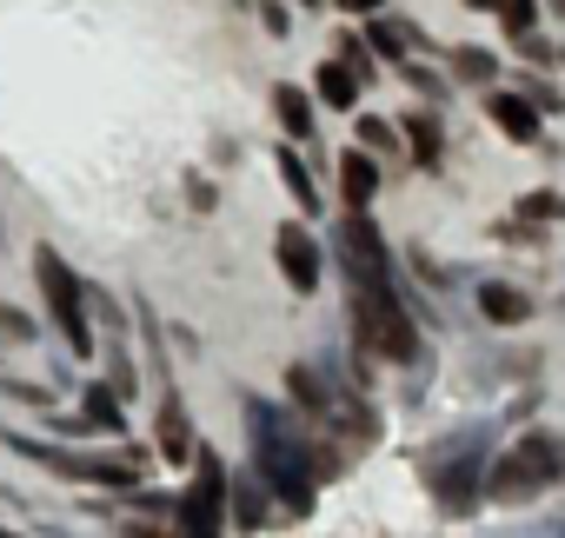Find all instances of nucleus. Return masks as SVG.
Returning <instances> with one entry per match:
<instances>
[{"label": "nucleus", "instance_id": "23", "mask_svg": "<svg viewBox=\"0 0 565 538\" xmlns=\"http://www.w3.org/2000/svg\"><path fill=\"white\" fill-rule=\"evenodd\" d=\"M399 140H406V133H393L380 114H366V120H360V147H366V153H393Z\"/></svg>", "mask_w": 565, "mask_h": 538}, {"label": "nucleus", "instance_id": "31", "mask_svg": "<svg viewBox=\"0 0 565 538\" xmlns=\"http://www.w3.org/2000/svg\"><path fill=\"white\" fill-rule=\"evenodd\" d=\"M552 306H558V313H565V280H558V300H552Z\"/></svg>", "mask_w": 565, "mask_h": 538}, {"label": "nucleus", "instance_id": "2", "mask_svg": "<svg viewBox=\"0 0 565 538\" xmlns=\"http://www.w3.org/2000/svg\"><path fill=\"white\" fill-rule=\"evenodd\" d=\"M558 478H565V439L539 426V432H519L505 452H492V465H486V498L525 505V498L552 492Z\"/></svg>", "mask_w": 565, "mask_h": 538}, {"label": "nucleus", "instance_id": "10", "mask_svg": "<svg viewBox=\"0 0 565 538\" xmlns=\"http://www.w3.org/2000/svg\"><path fill=\"white\" fill-rule=\"evenodd\" d=\"M486 120H492V127H499L505 140L532 147V140H539V120H545V114H539V107H532L525 94H499V87H486Z\"/></svg>", "mask_w": 565, "mask_h": 538}, {"label": "nucleus", "instance_id": "34", "mask_svg": "<svg viewBox=\"0 0 565 538\" xmlns=\"http://www.w3.org/2000/svg\"><path fill=\"white\" fill-rule=\"evenodd\" d=\"M552 538H565V525H552Z\"/></svg>", "mask_w": 565, "mask_h": 538}, {"label": "nucleus", "instance_id": "13", "mask_svg": "<svg viewBox=\"0 0 565 538\" xmlns=\"http://www.w3.org/2000/svg\"><path fill=\"white\" fill-rule=\"evenodd\" d=\"M479 313H486L492 326H525V320H532V300H525L519 287H505V280H486V287H479Z\"/></svg>", "mask_w": 565, "mask_h": 538}, {"label": "nucleus", "instance_id": "9", "mask_svg": "<svg viewBox=\"0 0 565 538\" xmlns=\"http://www.w3.org/2000/svg\"><path fill=\"white\" fill-rule=\"evenodd\" d=\"M273 259H279V273H287L294 293H320V246H313V233L300 219H287L273 233Z\"/></svg>", "mask_w": 565, "mask_h": 538}, {"label": "nucleus", "instance_id": "20", "mask_svg": "<svg viewBox=\"0 0 565 538\" xmlns=\"http://www.w3.org/2000/svg\"><path fill=\"white\" fill-rule=\"evenodd\" d=\"M87 419H94L100 432H127V412H120V392H114L107 379H100V386L87 392Z\"/></svg>", "mask_w": 565, "mask_h": 538}, {"label": "nucleus", "instance_id": "33", "mask_svg": "<svg viewBox=\"0 0 565 538\" xmlns=\"http://www.w3.org/2000/svg\"><path fill=\"white\" fill-rule=\"evenodd\" d=\"M519 538H552V531H519Z\"/></svg>", "mask_w": 565, "mask_h": 538}, {"label": "nucleus", "instance_id": "28", "mask_svg": "<svg viewBox=\"0 0 565 538\" xmlns=\"http://www.w3.org/2000/svg\"><path fill=\"white\" fill-rule=\"evenodd\" d=\"M333 8H340V14H380L386 0H333Z\"/></svg>", "mask_w": 565, "mask_h": 538}, {"label": "nucleus", "instance_id": "25", "mask_svg": "<svg viewBox=\"0 0 565 538\" xmlns=\"http://www.w3.org/2000/svg\"><path fill=\"white\" fill-rule=\"evenodd\" d=\"M340 61H347L360 80H373V47H366V41H340Z\"/></svg>", "mask_w": 565, "mask_h": 538}, {"label": "nucleus", "instance_id": "15", "mask_svg": "<svg viewBox=\"0 0 565 538\" xmlns=\"http://www.w3.org/2000/svg\"><path fill=\"white\" fill-rule=\"evenodd\" d=\"M340 186H347V206H373V193H380V166H373L366 147L340 153Z\"/></svg>", "mask_w": 565, "mask_h": 538}, {"label": "nucleus", "instance_id": "4", "mask_svg": "<svg viewBox=\"0 0 565 538\" xmlns=\"http://www.w3.org/2000/svg\"><path fill=\"white\" fill-rule=\"evenodd\" d=\"M34 280H41V293H47V313H54L67 353H74V359H94V300H87V287L74 280V266H67L54 246H34Z\"/></svg>", "mask_w": 565, "mask_h": 538}, {"label": "nucleus", "instance_id": "12", "mask_svg": "<svg viewBox=\"0 0 565 538\" xmlns=\"http://www.w3.org/2000/svg\"><path fill=\"white\" fill-rule=\"evenodd\" d=\"M406 147H413V166H426V173H439V160H446V133H439V114H406Z\"/></svg>", "mask_w": 565, "mask_h": 538}, {"label": "nucleus", "instance_id": "27", "mask_svg": "<svg viewBox=\"0 0 565 538\" xmlns=\"http://www.w3.org/2000/svg\"><path fill=\"white\" fill-rule=\"evenodd\" d=\"M233 492H239V525L253 531V525H259V512H266V505H259V485H253V478H239Z\"/></svg>", "mask_w": 565, "mask_h": 538}, {"label": "nucleus", "instance_id": "21", "mask_svg": "<svg viewBox=\"0 0 565 538\" xmlns=\"http://www.w3.org/2000/svg\"><path fill=\"white\" fill-rule=\"evenodd\" d=\"M366 47H373L380 61H393V67L406 61V34H399V28H386V21H373V28H366Z\"/></svg>", "mask_w": 565, "mask_h": 538}, {"label": "nucleus", "instance_id": "5", "mask_svg": "<svg viewBox=\"0 0 565 538\" xmlns=\"http://www.w3.org/2000/svg\"><path fill=\"white\" fill-rule=\"evenodd\" d=\"M353 326H360V346L393 366H406L419 353V326H413L399 287H353Z\"/></svg>", "mask_w": 565, "mask_h": 538}, {"label": "nucleus", "instance_id": "35", "mask_svg": "<svg viewBox=\"0 0 565 538\" xmlns=\"http://www.w3.org/2000/svg\"><path fill=\"white\" fill-rule=\"evenodd\" d=\"M0 538H21V531H0Z\"/></svg>", "mask_w": 565, "mask_h": 538}, {"label": "nucleus", "instance_id": "16", "mask_svg": "<svg viewBox=\"0 0 565 538\" xmlns=\"http://www.w3.org/2000/svg\"><path fill=\"white\" fill-rule=\"evenodd\" d=\"M273 114H279V127H287V140H307V133H313V100H307V87H294V80L273 87Z\"/></svg>", "mask_w": 565, "mask_h": 538}, {"label": "nucleus", "instance_id": "11", "mask_svg": "<svg viewBox=\"0 0 565 538\" xmlns=\"http://www.w3.org/2000/svg\"><path fill=\"white\" fill-rule=\"evenodd\" d=\"M313 87H320V100H327L333 114H353V107H360V87H366V80H360V74H353V67H347L340 54H333V61H320V80H313Z\"/></svg>", "mask_w": 565, "mask_h": 538}, {"label": "nucleus", "instance_id": "24", "mask_svg": "<svg viewBox=\"0 0 565 538\" xmlns=\"http://www.w3.org/2000/svg\"><path fill=\"white\" fill-rule=\"evenodd\" d=\"M0 333H8V340H21V346H28V340H34V320H28L21 306H8V300H0Z\"/></svg>", "mask_w": 565, "mask_h": 538}, {"label": "nucleus", "instance_id": "7", "mask_svg": "<svg viewBox=\"0 0 565 538\" xmlns=\"http://www.w3.org/2000/svg\"><path fill=\"white\" fill-rule=\"evenodd\" d=\"M226 498H233L226 465H220L213 452H200V459H193V485H186V498H180V538H220V531H226Z\"/></svg>", "mask_w": 565, "mask_h": 538}, {"label": "nucleus", "instance_id": "14", "mask_svg": "<svg viewBox=\"0 0 565 538\" xmlns=\"http://www.w3.org/2000/svg\"><path fill=\"white\" fill-rule=\"evenodd\" d=\"M160 459H167V465L200 459V452H193V419H186L180 399H160Z\"/></svg>", "mask_w": 565, "mask_h": 538}, {"label": "nucleus", "instance_id": "22", "mask_svg": "<svg viewBox=\"0 0 565 538\" xmlns=\"http://www.w3.org/2000/svg\"><path fill=\"white\" fill-rule=\"evenodd\" d=\"M499 21H505V34H532L539 28V0H499Z\"/></svg>", "mask_w": 565, "mask_h": 538}, {"label": "nucleus", "instance_id": "32", "mask_svg": "<svg viewBox=\"0 0 565 538\" xmlns=\"http://www.w3.org/2000/svg\"><path fill=\"white\" fill-rule=\"evenodd\" d=\"M552 14H558V21H565V0H552Z\"/></svg>", "mask_w": 565, "mask_h": 538}, {"label": "nucleus", "instance_id": "26", "mask_svg": "<svg viewBox=\"0 0 565 538\" xmlns=\"http://www.w3.org/2000/svg\"><path fill=\"white\" fill-rule=\"evenodd\" d=\"M525 100H532L539 114H565V94H558L552 80H532V87H525Z\"/></svg>", "mask_w": 565, "mask_h": 538}, {"label": "nucleus", "instance_id": "8", "mask_svg": "<svg viewBox=\"0 0 565 538\" xmlns=\"http://www.w3.org/2000/svg\"><path fill=\"white\" fill-rule=\"evenodd\" d=\"M14 452H28V459H41V465H54L61 478H87V485H107V492H140V459L127 452V459H81V452H61V445H41V439H21L14 432Z\"/></svg>", "mask_w": 565, "mask_h": 538}, {"label": "nucleus", "instance_id": "29", "mask_svg": "<svg viewBox=\"0 0 565 538\" xmlns=\"http://www.w3.org/2000/svg\"><path fill=\"white\" fill-rule=\"evenodd\" d=\"M127 538H167V531H153V525H134V531H127Z\"/></svg>", "mask_w": 565, "mask_h": 538}, {"label": "nucleus", "instance_id": "6", "mask_svg": "<svg viewBox=\"0 0 565 538\" xmlns=\"http://www.w3.org/2000/svg\"><path fill=\"white\" fill-rule=\"evenodd\" d=\"M340 273L353 287H393V252L366 206H347V219H340Z\"/></svg>", "mask_w": 565, "mask_h": 538}, {"label": "nucleus", "instance_id": "18", "mask_svg": "<svg viewBox=\"0 0 565 538\" xmlns=\"http://www.w3.org/2000/svg\"><path fill=\"white\" fill-rule=\"evenodd\" d=\"M273 166H279V180H287V193H294V206H300V213H320V186H313V173H307V160H300L294 147H279V160H273Z\"/></svg>", "mask_w": 565, "mask_h": 538}, {"label": "nucleus", "instance_id": "17", "mask_svg": "<svg viewBox=\"0 0 565 538\" xmlns=\"http://www.w3.org/2000/svg\"><path fill=\"white\" fill-rule=\"evenodd\" d=\"M512 219H519L525 233H539V226H558V219H565V193H552V186H532V193H519Z\"/></svg>", "mask_w": 565, "mask_h": 538}, {"label": "nucleus", "instance_id": "1", "mask_svg": "<svg viewBox=\"0 0 565 538\" xmlns=\"http://www.w3.org/2000/svg\"><path fill=\"white\" fill-rule=\"evenodd\" d=\"M246 445H253V472L259 485L287 505L294 518L313 512V492H320V465H313V445L300 432V419H287L266 399H246Z\"/></svg>", "mask_w": 565, "mask_h": 538}, {"label": "nucleus", "instance_id": "3", "mask_svg": "<svg viewBox=\"0 0 565 538\" xmlns=\"http://www.w3.org/2000/svg\"><path fill=\"white\" fill-rule=\"evenodd\" d=\"M486 426H466L452 445H439L433 452V465H426V485H433V498H439V512L446 518H466V512H479V498H486Z\"/></svg>", "mask_w": 565, "mask_h": 538}, {"label": "nucleus", "instance_id": "30", "mask_svg": "<svg viewBox=\"0 0 565 538\" xmlns=\"http://www.w3.org/2000/svg\"><path fill=\"white\" fill-rule=\"evenodd\" d=\"M466 8H486V14H499V0H466Z\"/></svg>", "mask_w": 565, "mask_h": 538}, {"label": "nucleus", "instance_id": "19", "mask_svg": "<svg viewBox=\"0 0 565 538\" xmlns=\"http://www.w3.org/2000/svg\"><path fill=\"white\" fill-rule=\"evenodd\" d=\"M446 67H452L459 80H472V87H492V80H499V54H492V47H452Z\"/></svg>", "mask_w": 565, "mask_h": 538}]
</instances>
